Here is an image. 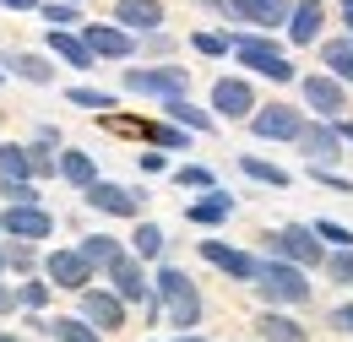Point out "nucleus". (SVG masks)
Wrapping results in <instances>:
<instances>
[{"label": "nucleus", "mask_w": 353, "mask_h": 342, "mask_svg": "<svg viewBox=\"0 0 353 342\" xmlns=\"http://www.w3.org/2000/svg\"><path fill=\"white\" fill-rule=\"evenodd\" d=\"M82 315H88L98 332H120L125 326V299L114 294V288H82Z\"/></svg>", "instance_id": "ddd939ff"}, {"label": "nucleus", "mask_w": 353, "mask_h": 342, "mask_svg": "<svg viewBox=\"0 0 353 342\" xmlns=\"http://www.w3.org/2000/svg\"><path fill=\"white\" fill-rule=\"evenodd\" d=\"M201 261L218 266L223 277H234V283H256V272H261V261L250 256V250H234L223 239H201Z\"/></svg>", "instance_id": "9d476101"}, {"label": "nucleus", "mask_w": 353, "mask_h": 342, "mask_svg": "<svg viewBox=\"0 0 353 342\" xmlns=\"http://www.w3.org/2000/svg\"><path fill=\"white\" fill-rule=\"evenodd\" d=\"M266 250H272V256H283V261H299V266H321V261H326L321 234H315V228H299V223H288V228L266 234Z\"/></svg>", "instance_id": "39448f33"}, {"label": "nucleus", "mask_w": 353, "mask_h": 342, "mask_svg": "<svg viewBox=\"0 0 353 342\" xmlns=\"http://www.w3.org/2000/svg\"><path fill=\"white\" fill-rule=\"evenodd\" d=\"M163 245H169V239H163V228H158V223H136V234H131V256L158 261V256H163Z\"/></svg>", "instance_id": "c756f323"}, {"label": "nucleus", "mask_w": 353, "mask_h": 342, "mask_svg": "<svg viewBox=\"0 0 353 342\" xmlns=\"http://www.w3.org/2000/svg\"><path fill=\"white\" fill-rule=\"evenodd\" d=\"M109 288H114L125 304H147L152 294H158V288L147 283V261L141 256H120L114 261V266H109Z\"/></svg>", "instance_id": "9b49d317"}, {"label": "nucleus", "mask_w": 353, "mask_h": 342, "mask_svg": "<svg viewBox=\"0 0 353 342\" xmlns=\"http://www.w3.org/2000/svg\"><path fill=\"white\" fill-rule=\"evenodd\" d=\"M11 310H22V304H17V288L0 283V315H11Z\"/></svg>", "instance_id": "49530a36"}, {"label": "nucleus", "mask_w": 353, "mask_h": 342, "mask_svg": "<svg viewBox=\"0 0 353 342\" xmlns=\"http://www.w3.org/2000/svg\"><path fill=\"white\" fill-rule=\"evenodd\" d=\"M261 337L266 342H305V326H299V321H288V315L272 304V310L261 315Z\"/></svg>", "instance_id": "cd10ccee"}, {"label": "nucleus", "mask_w": 353, "mask_h": 342, "mask_svg": "<svg viewBox=\"0 0 353 342\" xmlns=\"http://www.w3.org/2000/svg\"><path fill=\"white\" fill-rule=\"evenodd\" d=\"M44 277L54 288H65V294H82L92 277H98V266H92L82 250H49L44 256Z\"/></svg>", "instance_id": "0eeeda50"}, {"label": "nucleus", "mask_w": 353, "mask_h": 342, "mask_svg": "<svg viewBox=\"0 0 353 342\" xmlns=\"http://www.w3.org/2000/svg\"><path fill=\"white\" fill-rule=\"evenodd\" d=\"M82 201L103 217H141L147 190H125V185H114V179H92L88 190H82Z\"/></svg>", "instance_id": "423d86ee"}, {"label": "nucleus", "mask_w": 353, "mask_h": 342, "mask_svg": "<svg viewBox=\"0 0 353 342\" xmlns=\"http://www.w3.org/2000/svg\"><path fill=\"white\" fill-rule=\"evenodd\" d=\"M212 114L218 120H250L256 114V87L245 77H218L212 82Z\"/></svg>", "instance_id": "1a4fd4ad"}, {"label": "nucleus", "mask_w": 353, "mask_h": 342, "mask_svg": "<svg viewBox=\"0 0 353 342\" xmlns=\"http://www.w3.org/2000/svg\"><path fill=\"white\" fill-rule=\"evenodd\" d=\"M256 294L266 304H277V310H294V304H310V277L299 261H283L272 256L261 261V272H256Z\"/></svg>", "instance_id": "f03ea898"}, {"label": "nucleus", "mask_w": 353, "mask_h": 342, "mask_svg": "<svg viewBox=\"0 0 353 342\" xmlns=\"http://www.w3.org/2000/svg\"><path fill=\"white\" fill-rule=\"evenodd\" d=\"M299 147H305L310 163H326V169L343 158V136H337V125H326V120H321V125H305V130H299Z\"/></svg>", "instance_id": "a211bd4d"}, {"label": "nucleus", "mask_w": 353, "mask_h": 342, "mask_svg": "<svg viewBox=\"0 0 353 342\" xmlns=\"http://www.w3.org/2000/svg\"><path fill=\"white\" fill-rule=\"evenodd\" d=\"M343 22H348V33H353V6H343Z\"/></svg>", "instance_id": "3c124183"}, {"label": "nucleus", "mask_w": 353, "mask_h": 342, "mask_svg": "<svg viewBox=\"0 0 353 342\" xmlns=\"http://www.w3.org/2000/svg\"><path fill=\"white\" fill-rule=\"evenodd\" d=\"M6 71H11V77H22V82H33V87H49V82H54V60L28 54V49H22V54H11V60H6Z\"/></svg>", "instance_id": "5701e85b"}, {"label": "nucleus", "mask_w": 353, "mask_h": 342, "mask_svg": "<svg viewBox=\"0 0 353 342\" xmlns=\"http://www.w3.org/2000/svg\"><path fill=\"white\" fill-rule=\"evenodd\" d=\"M201 6H212V11H223V17H228V0H201Z\"/></svg>", "instance_id": "8fccbe9b"}, {"label": "nucleus", "mask_w": 353, "mask_h": 342, "mask_svg": "<svg viewBox=\"0 0 353 342\" xmlns=\"http://www.w3.org/2000/svg\"><path fill=\"white\" fill-rule=\"evenodd\" d=\"M326 277H332V283H343V288H353V245H343V250H332V256H326Z\"/></svg>", "instance_id": "4c0bfd02"}, {"label": "nucleus", "mask_w": 353, "mask_h": 342, "mask_svg": "<svg viewBox=\"0 0 353 342\" xmlns=\"http://www.w3.org/2000/svg\"><path fill=\"white\" fill-rule=\"evenodd\" d=\"M77 250H82V256H88L98 272H109L114 261L125 256V250H120V239H109V234H82V245H77Z\"/></svg>", "instance_id": "bb28decb"}, {"label": "nucleus", "mask_w": 353, "mask_h": 342, "mask_svg": "<svg viewBox=\"0 0 353 342\" xmlns=\"http://www.w3.org/2000/svg\"><path fill=\"white\" fill-rule=\"evenodd\" d=\"M332 326H337V332H353V304H343V310H332Z\"/></svg>", "instance_id": "a18cd8bd"}, {"label": "nucleus", "mask_w": 353, "mask_h": 342, "mask_svg": "<svg viewBox=\"0 0 353 342\" xmlns=\"http://www.w3.org/2000/svg\"><path fill=\"white\" fill-rule=\"evenodd\" d=\"M6 11H39V0H0Z\"/></svg>", "instance_id": "de8ad7c7"}, {"label": "nucleus", "mask_w": 353, "mask_h": 342, "mask_svg": "<svg viewBox=\"0 0 353 342\" xmlns=\"http://www.w3.org/2000/svg\"><path fill=\"white\" fill-rule=\"evenodd\" d=\"M49 54H54V60H65L71 71H92V66H98L92 43L82 39L77 28H49Z\"/></svg>", "instance_id": "f3484780"}, {"label": "nucleus", "mask_w": 353, "mask_h": 342, "mask_svg": "<svg viewBox=\"0 0 353 342\" xmlns=\"http://www.w3.org/2000/svg\"><path fill=\"white\" fill-rule=\"evenodd\" d=\"M0 342H22V337H11V332H0Z\"/></svg>", "instance_id": "603ef678"}, {"label": "nucleus", "mask_w": 353, "mask_h": 342, "mask_svg": "<svg viewBox=\"0 0 353 342\" xmlns=\"http://www.w3.org/2000/svg\"><path fill=\"white\" fill-rule=\"evenodd\" d=\"M337 136H343V141H353V120H343V114H337Z\"/></svg>", "instance_id": "09e8293b"}, {"label": "nucleus", "mask_w": 353, "mask_h": 342, "mask_svg": "<svg viewBox=\"0 0 353 342\" xmlns=\"http://www.w3.org/2000/svg\"><path fill=\"white\" fill-rule=\"evenodd\" d=\"M310 174H315V185H326V190H337V196H353V179H343V174H332L326 163H315Z\"/></svg>", "instance_id": "37998d69"}, {"label": "nucleus", "mask_w": 353, "mask_h": 342, "mask_svg": "<svg viewBox=\"0 0 353 342\" xmlns=\"http://www.w3.org/2000/svg\"><path fill=\"white\" fill-rule=\"evenodd\" d=\"M60 179H65L71 190H88L92 179H98V163H92L88 152H77V147H65V152H60Z\"/></svg>", "instance_id": "b1692460"}, {"label": "nucleus", "mask_w": 353, "mask_h": 342, "mask_svg": "<svg viewBox=\"0 0 353 342\" xmlns=\"http://www.w3.org/2000/svg\"><path fill=\"white\" fill-rule=\"evenodd\" d=\"M174 185H179V190H212V185H218V174L201 169V163H185V169L174 174Z\"/></svg>", "instance_id": "58836bf2"}, {"label": "nucleus", "mask_w": 353, "mask_h": 342, "mask_svg": "<svg viewBox=\"0 0 353 342\" xmlns=\"http://www.w3.org/2000/svg\"><path fill=\"white\" fill-rule=\"evenodd\" d=\"M152 288H158V299H163V321H169L174 332H196V321H201L196 283H190L179 266H158V272H152Z\"/></svg>", "instance_id": "f257e3e1"}, {"label": "nucleus", "mask_w": 353, "mask_h": 342, "mask_svg": "<svg viewBox=\"0 0 353 342\" xmlns=\"http://www.w3.org/2000/svg\"><path fill=\"white\" fill-rule=\"evenodd\" d=\"M163 114L174 120V125H185V130H212L218 125V114L212 109H196L185 92H174V98H163Z\"/></svg>", "instance_id": "4be33fe9"}, {"label": "nucleus", "mask_w": 353, "mask_h": 342, "mask_svg": "<svg viewBox=\"0 0 353 342\" xmlns=\"http://www.w3.org/2000/svg\"><path fill=\"white\" fill-rule=\"evenodd\" d=\"M49 337L54 342H98L103 332L92 326L88 315H54V321H49Z\"/></svg>", "instance_id": "393cba45"}, {"label": "nucleus", "mask_w": 353, "mask_h": 342, "mask_svg": "<svg viewBox=\"0 0 353 342\" xmlns=\"http://www.w3.org/2000/svg\"><path fill=\"white\" fill-rule=\"evenodd\" d=\"M147 141L163 147V152H179V147H190V130L185 125H147Z\"/></svg>", "instance_id": "c9c22d12"}, {"label": "nucleus", "mask_w": 353, "mask_h": 342, "mask_svg": "<svg viewBox=\"0 0 353 342\" xmlns=\"http://www.w3.org/2000/svg\"><path fill=\"white\" fill-rule=\"evenodd\" d=\"M114 22L131 33H158L163 28V6L158 0H114Z\"/></svg>", "instance_id": "6ab92c4d"}, {"label": "nucleus", "mask_w": 353, "mask_h": 342, "mask_svg": "<svg viewBox=\"0 0 353 342\" xmlns=\"http://www.w3.org/2000/svg\"><path fill=\"white\" fill-rule=\"evenodd\" d=\"M0 234H17V239H49L54 234V217L44 212V201H28V207H6L0 212Z\"/></svg>", "instance_id": "f8f14e48"}, {"label": "nucleus", "mask_w": 353, "mask_h": 342, "mask_svg": "<svg viewBox=\"0 0 353 342\" xmlns=\"http://www.w3.org/2000/svg\"><path fill=\"white\" fill-rule=\"evenodd\" d=\"M65 103H77V109H88V114H109L120 98L103 92V87H65Z\"/></svg>", "instance_id": "c85d7f7f"}, {"label": "nucleus", "mask_w": 353, "mask_h": 342, "mask_svg": "<svg viewBox=\"0 0 353 342\" xmlns=\"http://www.w3.org/2000/svg\"><path fill=\"white\" fill-rule=\"evenodd\" d=\"M0 272H6V245H0Z\"/></svg>", "instance_id": "5fc2aeb1"}, {"label": "nucleus", "mask_w": 353, "mask_h": 342, "mask_svg": "<svg viewBox=\"0 0 353 342\" xmlns=\"http://www.w3.org/2000/svg\"><path fill=\"white\" fill-rule=\"evenodd\" d=\"M305 103L321 114V120H337L348 109V92H343V77H305Z\"/></svg>", "instance_id": "dca6fc26"}, {"label": "nucleus", "mask_w": 353, "mask_h": 342, "mask_svg": "<svg viewBox=\"0 0 353 342\" xmlns=\"http://www.w3.org/2000/svg\"><path fill=\"white\" fill-rule=\"evenodd\" d=\"M190 49L218 60V54H234V39H223V33H190Z\"/></svg>", "instance_id": "79ce46f5"}, {"label": "nucleus", "mask_w": 353, "mask_h": 342, "mask_svg": "<svg viewBox=\"0 0 353 342\" xmlns=\"http://www.w3.org/2000/svg\"><path fill=\"white\" fill-rule=\"evenodd\" d=\"M174 342H201V337H190V332H185V337H174Z\"/></svg>", "instance_id": "864d4df0"}, {"label": "nucleus", "mask_w": 353, "mask_h": 342, "mask_svg": "<svg viewBox=\"0 0 353 342\" xmlns=\"http://www.w3.org/2000/svg\"><path fill=\"white\" fill-rule=\"evenodd\" d=\"M228 212H234V196H228V190H218V185H212L201 201H190V207H185V217H190L196 228H218Z\"/></svg>", "instance_id": "412c9836"}, {"label": "nucleus", "mask_w": 353, "mask_h": 342, "mask_svg": "<svg viewBox=\"0 0 353 342\" xmlns=\"http://www.w3.org/2000/svg\"><path fill=\"white\" fill-rule=\"evenodd\" d=\"M39 17H44L49 28H82V11H77V0H44V6H39Z\"/></svg>", "instance_id": "2f4dec72"}, {"label": "nucleus", "mask_w": 353, "mask_h": 342, "mask_svg": "<svg viewBox=\"0 0 353 342\" xmlns=\"http://www.w3.org/2000/svg\"><path fill=\"white\" fill-rule=\"evenodd\" d=\"M239 174H245V179H261V185H277V190H288V169L261 163V158H239Z\"/></svg>", "instance_id": "473e14b6"}, {"label": "nucleus", "mask_w": 353, "mask_h": 342, "mask_svg": "<svg viewBox=\"0 0 353 342\" xmlns=\"http://www.w3.org/2000/svg\"><path fill=\"white\" fill-rule=\"evenodd\" d=\"M28 158H33V179H39V174H60V158H54V141H44V136H39L33 147H28Z\"/></svg>", "instance_id": "ea45409f"}, {"label": "nucleus", "mask_w": 353, "mask_h": 342, "mask_svg": "<svg viewBox=\"0 0 353 342\" xmlns=\"http://www.w3.org/2000/svg\"><path fill=\"white\" fill-rule=\"evenodd\" d=\"M321 22H326L321 0H294V17H288V39H294V43H321Z\"/></svg>", "instance_id": "aec40b11"}, {"label": "nucleus", "mask_w": 353, "mask_h": 342, "mask_svg": "<svg viewBox=\"0 0 353 342\" xmlns=\"http://www.w3.org/2000/svg\"><path fill=\"white\" fill-rule=\"evenodd\" d=\"M315 234H321V245H332V250L353 245V228H348V223H332V217H321V223H315Z\"/></svg>", "instance_id": "a19ab883"}, {"label": "nucleus", "mask_w": 353, "mask_h": 342, "mask_svg": "<svg viewBox=\"0 0 353 342\" xmlns=\"http://www.w3.org/2000/svg\"><path fill=\"white\" fill-rule=\"evenodd\" d=\"M321 60H326V71H332V77L353 82V33H343V39H326V43H321Z\"/></svg>", "instance_id": "a878e982"}, {"label": "nucleus", "mask_w": 353, "mask_h": 342, "mask_svg": "<svg viewBox=\"0 0 353 342\" xmlns=\"http://www.w3.org/2000/svg\"><path fill=\"white\" fill-rule=\"evenodd\" d=\"M136 163H141V174H163V169H169V158H163V152H141Z\"/></svg>", "instance_id": "c03bdc74"}, {"label": "nucleus", "mask_w": 353, "mask_h": 342, "mask_svg": "<svg viewBox=\"0 0 353 342\" xmlns=\"http://www.w3.org/2000/svg\"><path fill=\"white\" fill-rule=\"evenodd\" d=\"M0 174H11V179H33V158H28L22 141H0Z\"/></svg>", "instance_id": "7c9ffc66"}, {"label": "nucleus", "mask_w": 353, "mask_h": 342, "mask_svg": "<svg viewBox=\"0 0 353 342\" xmlns=\"http://www.w3.org/2000/svg\"><path fill=\"white\" fill-rule=\"evenodd\" d=\"M234 54H239V66H245V71H256V77L294 82V60H288L272 39H261V33H234Z\"/></svg>", "instance_id": "7ed1b4c3"}, {"label": "nucleus", "mask_w": 353, "mask_h": 342, "mask_svg": "<svg viewBox=\"0 0 353 342\" xmlns=\"http://www.w3.org/2000/svg\"><path fill=\"white\" fill-rule=\"evenodd\" d=\"M0 201H6V207H28V201H39V190H33V179L0 174Z\"/></svg>", "instance_id": "f704fd0d"}, {"label": "nucleus", "mask_w": 353, "mask_h": 342, "mask_svg": "<svg viewBox=\"0 0 353 342\" xmlns=\"http://www.w3.org/2000/svg\"><path fill=\"white\" fill-rule=\"evenodd\" d=\"M77 6H82V0H77Z\"/></svg>", "instance_id": "4d7b16f0"}, {"label": "nucleus", "mask_w": 353, "mask_h": 342, "mask_svg": "<svg viewBox=\"0 0 353 342\" xmlns=\"http://www.w3.org/2000/svg\"><path fill=\"white\" fill-rule=\"evenodd\" d=\"M228 17H239V22H250V28H283L288 17H294V0H228Z\"/></svg>", "instance_id": "2eb2a0df"}, {"label": "nucleus", "mask_w": 353, "mask_h": 342, "mask_svg": "<svg viewBox=\"0 0 353 342\" xmlns=\"http://www.w3.org/2000/svg\"><path fill=\"white\" fill-rule=\"evenodd\" d=\"M125 92H136V98H174V92H190V71L185 66H125Z\"/></svg>", "instance_id": "20e7f679"}, {"label": "nucleus", "mask_w": 353, "mask_h": 342, "mask_svg": "<svg viewBox=\"0 0 353 342\" xmlns=\"http://www.w3.org/2000/svg\"><path fill=\"white\" fill-rule=\"evenodd\" d=\"M6 266L28 277V272L39 266V250H33V239H17V234H11V245H6Z\"/></svg>", "instance_id": "72a5a7b5"}, {"label": "nucleus", "mask_w": 353, "mask_h": 342, "mask_svg": "<svg viewBox=\"0 0 353 342\" xmlns=\"http://www.w3.org/2000/svg\"><path fill=\"white\" fill-rule=\"evenodd\" d=\"M250 130H256L261 141H299L305 114H299L294 103H261V109L250 114Z\"/></svg>", "instance_id": "6e6552de"}, {"label": "nucleus", "mask_w": 353, "mask_h": 342, "mask_svg": "<svg viewBox=\"0 0 353 342\" xmlns=\"http://www.w3.org/2000/svg\"><path fill=\"white\" fill-rule=\"evenodd\" d=\"M0 82H6V66H0Z\"/></svg>", "instance_id": "6e6d98bb"}, {"label": "nucleus", "mask_w": 353, "mask_h": 342, "mask_svg": "<svg viewBox=\"0 0 353 342\" xmlns=\"http://www.w3.org/2000/svg\"><path fill=\"white\" fill-rule=\"evenodd\" d=\"M49 288H54L49 277H28V283L17 288V304H22V310H44V304H49Z\"/></svg>", "instance_id": "e433bc0d"}, {"label": "nucleus", "mask_w": 353, "mask_h": 342, "mask_svg": "<svg viewBox=\"0 0 353 342\" xmlns=\"http://www.w3.org/2000/svg\"><path fill=\"white\" fill-rule=\"evenodd\" d=\"M82 39L92 43L98 60H131L136 54V33L120 28V22H92V28H82Z\"/></svg>", "instance_id": "4468645a"}]
</instances>
